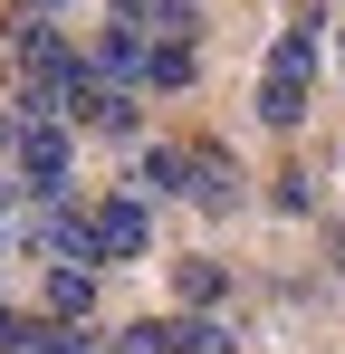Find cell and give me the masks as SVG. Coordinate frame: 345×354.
I'll use <instances>...</instances> for the list:
<instances>
[{
  "label": "cell",
  "mask_w": 345,
  "mask_h": 354,
  "mask_svg": "<svg viewBox=\"0 0 345 354\" xmlns=\"http://www.w3.org/2000/svg\"><path fill=\"white\" fill-rule=\"evenodd\" d=\"M67 354H125V335H87V316H77V335H67Z\"/></svg>",
  "instance_id": "obj_13"
},
{
  "label": "cell",
  "mask_w": 345,
  "mask_h": 354,
  "mask_svg": "<svg viewBox=\"0 0 345 354\" xmlns=\"http://www.w3.org/2000/svg\"><path fill=\"white\" fill-rule=\"evenodd\" d=\"M192 39H154V29H144V86H192Z\"/></svg>",
  "instance_id": "obj_8"
},
{
  "label": "cell",
  "mask_w": 345,
  "mask_h": 354,
  "mask_svg": "<svg viewBox=\"0 0 345 354\" xmlns=\"http://www.w3.org/2000/svg\"><path fill=\"white\" fill-rule=\"evenodd\" d=\"M317 29H326V10L307 0L297 19H288L278 39H269V67H259V124H307V86H317Z\"/></svg>",
  "instance_id": "obj_1"
},
{
  "label": "cell",
  "mask_w": 345,
  "mask_h": 354,
  "mask_svg": "<svg viewBox=\"0 0 345 354\" xmlns=\"http://www.w3.org/2000/svg\"><path fill=\"white\" fill-rule=\"evenodd\" d=\"M29 10H57V0H29Z\"/></svg>",
  "instance_id": "obj_16"
},
{
  "label": "cell",
  "mask_w": 345,
  "mask_h": 354,
  "mask_svg": "<svg viewBox=\"0 0 345 354\" xmlns=\"http://www.w3.org/2000/svg\"><path fill=\"white\" fill-rule=\"evenodd\" d=\"M172 288L192 297V306H211V297H221L230 278H221V259H182V268H172Z\"/></svg>",
  "instance_id": "obj_10"
},
{
  "label": "cell",
  "mask_w": 345,
  "mask_h": 354,
  "mask_svg": "<svg viewBox=\"0 0 345 354\" xmlns=\"http://www.w3.org/2000/svg\"><path fill=\"white\" fill-rule=\"evenodd\" d=\"M307 201H317V173H307V163H288V173H278V211H307Z\"/></svg>",
  "instance_id": "obj_12"
},
{
  "label": "cell",
  "mask_w": 345,
  "mask_h": 354,
  "mask_svg": "<svg viewBox=\"0 0 345 354\" xmlns=\"http://www.w3.org/2000/svg\"><path fill=\"white\" fill-rule=\"evenodd\" d=\"M87 306H96V278H87V259H48V316H67V326H77Z\"/></svg>",
  "instance_id": "obj_6"
},
{
  "label": "cell",
  "mask_w": 345,
  "mask_h": 354,
  "mask_svg": "<svg viewBox=\"0 0 345 354\" xmlns=\"http://www.w3.org/2000/svg\"><path fill=\"white\" fill-rule=\"evenodd\" d=\"M144 201H134V192H125V201H96V211H87V249H96V259H144Z\"/></svg>",
  "instance_id": "obj_3"
},
{
  "label": "cell",
  "mask_w": 345,
  "mask_h": 354,
  "mask_svg": "<svg viewBox=\"0 0 345 354\" xmlns=\"http://www.w3.org/2000/svg\"><path fill=\"white\" fill-rule=\"evenodd\" d=\"M0 153H10L19 192H67V115H57V106L19 96V106L0 115Z\"/></svg>",
  "instance_id": "obj_2"
},
{
  "label": "cell",
  "mask_w": 345,
  "mask_h": 354,
  "mask_svg": "<svg viewBox=\"0 0 345 354\" xmlns=\"http://www.w3.org/2000/svg\"><path fill=\"white\" fill-rule=\"evenodd\" d=\"M115 19H134L154 39H192L202 29V0H115Z\"/></svg>",
  "instance_id": "obj_5"
},
{
  "label": "cell",
  "mask_w": 345,
  "mask_h": 354,
  "mask_svg": "<svg viewBox=\"0 0 345 354\" xmlns=\"http://www.w3.org/2000/svg\"><path fill=\"white\" fill-rule=\"evenodd\" d=\"M163 354H230V335L211 316H163Z\"/></svg>",
  "instance_id": "obj_9"
},
{
  "label": "cell",
  "mask_w": 345,
  "mask_h": 354,
  "mask_svg": "<svg viewBox=\"0 0 345 354\" xmlns=\"http://www.w3.org/2000/svg\"><path fill=\"white\" fill-rule=\"evenodd\" d=\"M182 201H202V211H230L240 201V173H230L221 144H182Z\"/></svg>",
  "instance_id": "obj_4"
},
{
  "label": "cell",
  "mask_w": 345,
  "mask_h": 354,
  "mask_svg": "<svg viewBox=\"0 0 345 354\" xmlns=\"http://www.w3.org/2000/svg\"><path fill=\"white\" fill-rule=\"evenodd\" d=\"M336 278H345V230H336Z\"/></svg>",
  "instance_id": "obj_15"
},
{
  "label": "cell",
  "mask_w": 345,
  "mask_h": 354,
  "mask_svg": "<svg viewBox=\"0 0 345 354\" xmlns=\"http://www.w3.org/2000/svg\"><path fill=\"white\" fill-rule=\"evenodd\" d=\"M96 67L125 77V86H144V29H134V19H115L106 39H96Z\"/></svg>",
  "instance_id": "obj_7"
},
{
  "label": "cell",
  "mask_w": 345,
  "mask_h": 354,
  "mask_svg": "<svg viewBox=\"0 0 345 354\" xmlns=\"http://www.w3.org/2000/svg\"><path fill=\"white\" fill-rule=\"evenodd\" d=\"M0 77H10V19H0Z\"/></svg>",
  "instance_id": "obj_14"
},
{
  "label": "cell",
  "mask_w": 345,
  "mask_h": 354,
  "mask_svg": "<svg viewBox=\"0 0 345 354\" xmlns=\"http://www.w3.org/2000/svg\"><path fill=\"white\" fill-rule=\"evenodd\" d=\"M0 201H10V173H0Z\"/></svg>",
  "instance_id": "obj_17"
},
{
  "label": "cell",
  "mask_w": 345,
  "mask_h": 354,
  "mask_svg": "<svg viewBox=\"0 0 345 354\" xmlns=\"http://www.w3.org/2000/svg\"><path fill=\"white\" fill-rule=\"evenodd\" d=\"M134 182H144V192H182V144H154V153L134 163Z\"/></svg>",
  "instance_id": "obj_11"
}]
</instances>
